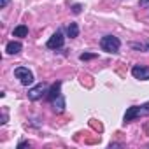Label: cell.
<instances>
[{
    "label": "cell",
    "instance_id": "6da1fadb",
    "mask_svg": "<svg viewBox=\"0 0 149 149\" xmlns=\"http://www.w3.org/2000/svg\"><path fill=\"white\" fill-rule=\"evenodd\" d=\"M100 47H102V51H105V53H118L119 51V47H121V40L118 39V37H114V35H105V37H102L100 39Z\"/></svg>",
    "mask_w": 149,
    "mask_h": 149
},
{
    "label": "cell",
    "instance_id": "7a4b0ae2",
    "mask_svg": "<svg viewBox=\"0 0 149 149\" xmlns=\"http://www.w3.org/2000/svg\"><path fill=\"white\" fill-rule=\"evenodd\" d=\"M14 76L19 79V83H21L23 86H30V84L33 83V74H32V70H28L26 67H18V68H14Z\"/></svg>",
    "mask_w": 149,
    "mask_h": 149
},
{
    "label": "cell",
    "instance_id": "3957f363",
    "mask_svg": "<svg viewBox=\"0 0 149 149\" xmlns=\"http://www.w3.org/2000/svg\"><path fill=\"white\" fill-rule=\"evenodd\" d=\"M63 44H65V37H63V32L61 30H56L51 37H49V40H47V47L49 49H60V47H63Z\"/></svg>",
    "mask_w": 149,
    "mask_h": 149
},
{
    "label": "cell",
    "instance_id": "277c9868",
    "mask_svg": "<svg viewBox=\"0 0 149 149\" xmlns=\"http://www.w3.org/2000/svg\"><path fill=\"white\" fill-rule=\"evenodd\" d=\"M44 93H47V88H46V84H44V83H39V84H35L33 88H30V90H28V98H30L32 102H35V100L42 98V95H44Z\"/></svg>",
    "mask_w": 149,
    "mask_h": 149
},
{
    "label": "cell",
    "instance_id": "5b68a950",
    "mask_svg": "<svg viewBox=\"0 0 149 149\" xmlns=\"http://www.w3.org/2000/svg\"><path fill=\"white\" fill-rule=\"evenodd\" d=\"M132 76L139 81H147L149 79V68L147 67H142V65H135L132 68Z\"/></svg>",
    "mask_w": 149,
    "mask_h": 149
},
{
    "label": "cell",
    "instance_id": "8992f818",
    "mask_svg": "<svg viewBox=\"0 0 149 149\" xmlns=\"http://www.w3.org/2000/svg\"><path fill=\"white\" fill-rule=\"evenodd\" d=\"M140 114H146V112H144V107H139V105L128 107V111L125 112V123H130V121H133V119H135V118H139Z\"/></svg>",
    "mask_w": 149,
    "mask_h": 149
},
{
    "label": "cell",
    "instance_id": "52a82bcc",
    "mask_svg": "<svg viewBox=\"0 0 149 149\" xmlns=\"http://www.w3.org/2000/svg\"><path fill=\"white\" fill-rule=\"evenodd\" d=\"M60 90H61V83H60V81H56V83L49 88V91H47V100H49V102H53L56 97H60V95H61V93H60Z\"/></svg>",
    "mask_w": 149,
    "mask_h": 149
},
{
    "label": "cell",
    "instance_id": "ba28073f",
    "mask_svg": "<svg viewBox=\"0 0 149 149\" xmlns=\"http://www.w3.org/2000/svg\"><path fill=\"white\" fill-rule=\"evenodd\" d=\"M53 111H54L56 114H61V112L65 111V97H63V95H60V97H56V98L53 100Z\"/></svg>",
    "mask_w": 149,
    "mask_h": 149
},
{
    "label": "cell",
    "instance_id": "9c48e42d",
    "mask_svg": "<svg viewBox=\"0 0 149 149\" xmlns=\"http://www.w3.org/2000/svg\"><path fill=\"white\" fill-rule=\"evenodd\" d=\"M21 49H23L21 42H16V40H11V42L6 46V53H7V54H18Z\"/></svg>",
    "mask_w": 149,
    "mask_h": 149
},
{
    "label": "cell",
    "instance_id": "30bf717a",
    "mask_svg": "<svg viewBox=\"0 0 149 149\" xmlns=\"http://www.w3.org/2000/svg\"><path fill=\"white\" fill-rule=\"evenodd\" d=\"M67 35H68L70 39H76V37L79 35V26H77V23H70V25L67 26Z\"/></svg>",
    "mask_w": 149,
    "mask_h": 149
},
{
    "label": "cell",
    "instance_id": "8fae6325",
    "mask_svg": "<svg viewBox=\"0 0 149 149\" xmlns=\"http://www.w3.org/2000/svg\"><path fill=\"white\" fill-rule=\"evenodd\" d=\"M13 35H14V37H26V35H28V26H25V25L16 26V28L13 30Z\"/></svg>",
    "mask_w": 149,
    "mask_h": 149
},
{
    "label": "cell",
    "instance_id": "7c38bea8",
    "mask_svg": "<svg viewBox=\"0 0 149 149\" xmlns=\"http://www.w3.org/2000/svg\"><path fill=\"white\" fill-rule=\"evenodd\" d=\"M93 58H97V54H93V53H83V54H79V60H81V61L93 60Z\"/></svg>",
    "mask_w": 149,
    "mask_h": 149
},
{
    "label": "cell",
    "instance_id": "4fadbf2b",
    "mask_svg": "<svg viewBox=\"0 0 149 149\" xmlns=\"http://www.w3.org/2000/svg\"><path fill=\"white\" fill-rule=\"evenodd\" d=\"M81 9H83V6H81V4L72 6V13H74V14H79V13H81Z\"/></svg>",
    "mask_w": 149,
    "mask_h": 149
},
{
    "label": "cell",
    "instance_id": "5bb4252c",
    "mask_svg": "<svg viewBox=\"0 0 149 149\" xmlns=\"http://www.w3.org/2000/svg\"><path fill=\"white\" fill-rule=\"evenodd\" d=\"M132 47H133V49H140V51H142V49H146V44L142 46V44H135V42H133V44H132Z\"/></svg>",
    "mask_w": 149,
    "mask_h": 149
},
{
    "label": "cell",
    "instance_id": "9a60e30c",
    "mask_svg": "<svg viewBox=\"0 0 149 149\" xmlns=\"http://www.w3.org/2000/svg\"><path fill=\"white\" fill-rule=\"evenodd\" d=\"M140 7H149V0H140Z\"/></svg>",
    "mask_w": 149,
    "mask_h": 149
},
{
    "label": "cell",
    "instance_id": "2e32d148",
    "mask_svg": "<svg viewBox=\"0 0 149 149\" xmlns=\"http://www.w3.org/2000/svg\"><path fill=\"white\" fill-rule=\"evenodd\" d=\"M26 146H30V142H26V140H25V142H19V144H18V149H21V147H26Z\"/></svg>",
    "mask_w": 149,
    "mask_h": 149
},
{
    "label": "cell",
    "instance_id": "e0dca14e",
    "mask_svg": "<svg viewBox=\"0 0 149 149\" xmlns=\"http://www.w3.org/2000/svg\"><path fill=\"white\" fill-rule=\"evenodd\" d=\"M7 4H9V0H0V7H7Z\"/></svg>",
    "mask_w": 149,
    "mask_h": 149
},
{
    "label": "cell",
    "instance_id": "ac0fdd59",
    "mask_svg": "<svg viewBox=\"0 0 149 149\" xmlns=\"http://www.w3.org/2000/svg\"><path fill=\"white\" fill-rule=\"evenodd\" d=\"M142 107H144V112H146V114H149V102H147L146 105H142Z\"/></svg>",
    "mask_w": 149,
    "mask_h": 149
},
{
    "label": "cell",
    "instance_id": "d6986e66",
    "mask_svg": "<svg viewBox=\"0 0 149 149\" xmlns=\"http://www.w3.org/2000/svg\"><path fill=\"white\" fill-rule=\"evenodd\" d=\"M6 121H7V114H6V112H4V114H2V121H0V123H2V125H4V123H6Z\"/></svg>",
    "mask_w": 149,
    "mask_h": 149
},
{
    "label": "cell",
    "instance_id": "ffe728a7",
    "mask_svg": "<svg viewBox=\"0 0 149 149\" xmlns=\"http://www.w3.org/2000/svg\"><path fill=\"white\" fill-rule=\"evenodd\" d=\"M146 49H147V51H149V42H146Z\"/></svg>",
    "mask_w": 149,
    "mask_h": 149
}]
</instances>
